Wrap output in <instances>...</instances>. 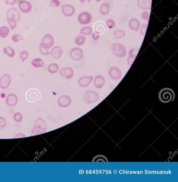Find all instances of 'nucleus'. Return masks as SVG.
Here are the masks:
<instances>
[{"mask_svg":"<svg viewBox=\"0 0 178 182\" xmlns=\"http://www.w3.org/2000/svg\"><path fill=\"white\" fill-rule=\"evenodd\" d=\"M158 97L162 102L167 103L173 101L175 97L174 91L170 88H164L160 91Z\"/></svg>","mask_w":178,"mask_h":182,"instance_id":"f257e3e1","label":"nucleus"},{"mask_svg":"<svg viewBox=\"0 0 178 182\" xmlns=\"http://www.w3.org/2000/svg\"><path fill=\"white\" fill-rule=\"evenodd\" d=\"M111 49L113 53L117 57H123L126 54L125 47L120 43H114L112 46Z\"/></svg>","mask_w":178,"mask_h":182,"instance_id":"f03ea898","label":"nucleus"},{"mask_svg":"<svg viewBox=\"0 0 178 182\" xmlns=\"http://www.w3.org/2000/svg\"><path fill=\"white\" fill-rule=\"evenodd\" d=\"M84 100L88 103H93L97 101L99 99V94L93 91H88L84 95Z\"/></svg>","mask_w":178,"mask_h":182,"instance_id":"7ed1b4c3","label":"nucleus"},{"mask_svg":"<svg viewBox=\"0 0 178 182\" xmlns=\"http://www.w3.org/2000/svg\"><path fill=\"white\" fill-rule=\"evenodd\" d=\"M79 23L83 25L89 24L92 20V16L89 13L85 12L81 13L78 17Z\"/></svg>","mask_w":178,"mask_h":182,"instance_id":"20e7f679","label":"nucleus"},{"mask_svg":"<svg viewBox=\"0 0 178 182\" xmlns=\"http://www.w3.org/2000/svg\"><path fill=\"white\" fill-rule=\"evenodd\" d=\"M70 55L73 60L75 61H79L83 57V51L79 48H75L71 50Z\"/></svg>","mask_w":178,"mask_h":182,"instance_id":"39448f33","label":"nucleus"},{"mask_svg":"<svg viewBox=\"0 0 178 182\" xmlns=\"http://www.w3.org/2000/svg\"><path fill=\"white\" fill-rule=\"evenodd\" d=\"M109 74L110 77L114 80L120 79L122 75L120 69L116 67H113L110 68Z\"/></svg>","mask_w":178,"mask_h":182,"instance_id":"423d86ee","label":"nucleus"},{"mask_svg":"<svg viewBox=\"0 0 178 182\" xmlns=\"http://www.w3.org/2000/svg\"><path fill=\"white\" fill-rule=\"evenodd\" d=\"M7 18L14 19L16 21H18L20 20L21 15L17 9L15 8H10L7 12Z\"/></svg>","mask_w":178,"mask_h":182,"instance_id":"0eeeda50","label":"nucleus"},{"mask_svg":"<svg viewBox=\"0 0 178 182\" xmlns=\"http://www.w3.org/2000/svg\"><path fill=\"white\" fill-rule=\"evenodd\" d=\"M11 83V78L9 75H4L0 79V87L2 89L7 88Z\"/></svg>","mask_w":178,"mask_h":182,"instance_id":"6e6552de","label":"nucleus"},{"mask_svg":"<svg viewBox=\"0 0 178 182\" xmlns=\"http://www.w3.org/2000/svg\"><path fill=\"white\" fill-rule=\"evenodd\" d=\"M63 13L66 16H71L75 14V9L74 6L70 4L61 6Z\"/></svg>","mask_w":178,"mask_h":182,"instance_id":"1a4fd4ad","label":"nucleus"},{"mask_svg":"<svg viewBox=\"0 0 178 182\" xmlns=\"http://www.w3.org/2000/svg\"><path fill=\"white\" fill-rule=\"evenodd\" d=\"M19 7L21 12L26 13L31 11L32 6L29 2L23 1L19 2Z\"/></svg>","mask_w":178,"mask_h":182,"instance_id":"9d476101","label":"nucleus"},{"mask_svg":"<svg viewBox=\"0 0 178 182\" xmlns=\"http://www.w3.org/2000/svg\"><path fill=\"white\" fill-rule=\"evenodd\" d=\"M18 99L17 95L14 94L9 95L6 97V103L9 107H12L16 106L18 102Z\"/></svg>","mask_w":178,"mask_h":182,"instance_id":"9b49d317","label":"nucleus"},{"mask_svg":"<svg viewBox=\"0 0 178 182\" xmlns=\"http://www.w3.org/2000/svg\"><path fill=\"white\" fill-rule=\"evenodd\" d=\"M93 79V77L91 76H86L80 78L79 81V85L82 87H87L90 85Z\"/></svg>","mask_w":178,"mask_h":182,"instance_id":"f8f14e48","label":"nucleus"},{"mask_svg":"<svg viewBox=\"0 0 178 182\" xmlns=\"http://www.w3.org/2000/svg\"><path fill=\"white\" fill-rule=\"evenodd\" d=\"M60 74L62 76L69 79L73 76L74 71L73 69L71 67H66L61 69Z\"/></svg>","mask_w":178,"mask_h":182,"instance_id":"ddd939ff","label":"nucleus"},{"mask_svg":"<svg viewBox=\"0 0 178 182\" xmlns=\"http://www.w3.org/2000/svg\"><path fill=\"white\" fill-rule=\"evenodd\" d=\"M71 99L70 97L67 95L61 96L58 100V104L61 107H66L70 104Z\"/></svg>","mask_w":178,"mask_h":182,"instance_id":"4468645a","label":"nucleus"},{"mask_svg":"<svg viewBox=\"0 0 178 182\" xmlns=\"http://www.w3.org/2000/svg\"><path fill=\"white\" fill-rule=\"evenodd\" d=\"M63 52V50L61 47L55 46L51 50V55L54 58L58 59L61 57Z\"/></svg>","mask_w":178,"mask_h":182,"instance_id":"2eb2a0df","label":"nucleus"},{"mask_svg":"<svg viewBox=\"0 0 178 182\" xmlns=\"http://www.w3.org/2000/svg\"><path fill=\"white\" fill-rule=\"evenodd\" d=\"M138 5L143 9L150 10L151 7V0H138Z\"/></svg>","mask_w":178,"mask_h":182,"instance_id":"dca6fc26","label":"nucleus"},{"mask_svg":"<svg viewBox=\"0 0 178 182\" xmlns=\"http://www.w3.org/2000/svg\"><path fill=\"white\" fill-rule=\"evenodd\" d=\"M129 25L130 29L138 31L140 27V23L138 19L133 18L129 21Z\"/></svg>","mask_w":178,"mask_h":182,"instance_id":"f3484780","label":"nucleus"},{"mask_svg":"<svg viewBox=\"0 0 178 182\" xmlns=\"http://www.w3.org/2000/svg\"><path fill=\"white\" fill-rule=\"evenodd\" d=\"M54 42V38L53 37L49 34H47L45 35L42 41V43L48 45L50 48L53 46Z\"/></svg>","mask_w":178,"mask_h":182,"instance_id":"a211bd4d","label":"nucleus"},{"mask_svg":"<svg viewBox=\"0 0 178 182\" xmlns=\"http://www.w3.org/2000/svg\"><path fill=\"white\" fill-rule=\"evenodd\" d=\"M105 84V79L102 75H98L94 80V84L98 88H101Z\"/></svg>","mask_w":178,"mask_h":182,"instance_id":"6ab92c4d","label":"nucleus"},{"mask_svg":"<svg viewBox=\"0 0 178 182\" xmlns=\"http://www.w3.org/2000/svg\"><path fill=\"white\" fill-rule=\"evenodd\" d=\"M95 32L99 34H104L107 30L105 25L103 23H98L95 27Z\"/></svg>","mask_w":178,"mask_h":182,"instance_id":"aec40b11","label":"nucleus"},{"mask_svg":"<svg viewBox=\"0 0 178 182\" xmlns=\"http://www.w3.org/2000/svg\"><path fill=\"white\" fill-rule=\"evenodd\" d=\"M40 94L38 92L35 90L30 91L27 94L28 99L30 101H34L39 99Z\"/></svg>","mask_w":178,"mask_h":182,"instance_id":"412c9836","label":"nucleus"},{"mask_svg":"<svg viewBox=\"0 0 178 182\" xmlns=\"http://www.w3.org/2000/svg\"><path fill=\"white\" fill-rule=\"evenodd\" d=\"M50 47L48 45L44 43H41L40 46V53L44 55H48L50 54L48 49Z\"/></svg>","mask_w":178,"mask_h":182,"instance_id":"4be33fe9","label":"nucleus"},{"mask_svg":"<svg viewBox=\"0 0 178 182\" xmlns=\"http://www.w3.org/2000/svg\"><path fill=\"white\" fill-rule=\"evenodd\" d=\"M4 53L10 57H14L16 55L14 49L10 46H7L4 48Z\"/></svg>","mask_w":178,"mask_h":182,"instance_id":"5701e85b","label":"nucleus"},{"mask_svg":"<svg viewBox=\"0 0 178 182\" xmlns=\"http://www.w3.org/2000/svg\"><path fill=\"white\" fill-rule=\"evenodd\" d=\"M110 5L107 3H104L101 6L100 8V12L105 16L107 15L110 12Z\"/></svg>","mask_w":178,"mask_h":182,"instance_id":"b1692460","label":"nucleus"},{"mask_svg":"<svg viewBox=\"0 0 178 182\" xmlns=\"http://www.w3.org/2000/svg\"><path fill=\"white\" fill-rule=\"evenodd\" d=\"M9 32L10 29L7 27L3 26L0 28V36L2 38H6L9 34Z\"/></svg>","mask_w":178,"mask_h":182,"instance_id":"393cba45","label":"nucleus"},{"mask_svg":"<svg viewBox=\"0 0 178 182\" xmlns=\"http://www.w3.org/2000/svg\"><path fill=\"white\" fill-rule=\"evenodd\" d=\"M32 64L35 67L39 68L43 66L44 65V63L42 59L37 58L32 60Z\"/></svg>","mask_w":178,"mask_h":182,"instance_id":"a878e982","label":"nucleus"},{"mask_svg":"<svg viewBox=\"0 0 178 182\" xmlns=\"http://www.w3.org/2000/svg\"><path fill=\"white\" fill-rule=\"evenodd\" d=\"M59 66L56 64H50L48 67V71L50 73L54 74L57 73L59 69Z\"/></svg>","mask_w":178,"mask_h":182,"instance_id":"bb28decb","label":"nucleus"},{"mask_svg":"<svg viewBox=\"0 0 178 182\" xmlns=\"http://www.w3.org/2000/svg\"><path fill=\"white\" fill-rule=\"evenodd\" d=\"M92 32V28L91 27H86L82 28L81 30L80 34L84 35H90Z\"/></svg>","mask_w":178,"mask_h":182,"instance_id":"cd10ccee","label":"nucleus"},{"mask_svg":"<svg viewBox=\"0 0 178 182\" xmlns=\"http://www.w3.org/2000/svg\"><path fill=\"white\" fill-rule=\"evenodd\" d=\"M86 41L85 37L84 36L79 35L77 37L75 40V44L79 46L83 45Z\"/></svg>","mask_w":178,"mask_h":182,"instance_id":"c85d7f7f","label":"nucleus"},{"mask_svg":"<svg viewBox=\"0 0 178 182\" xmlns=\"http://www.w3.org/2000/svg\"><path fill=\"white\" fill-rule=\"evenodd\" d=\"M92 162H107L108 160L105 156L103 155H98L95 156L92 160Z\"/></svg>","mask_w":178,"mask_h":182,"instance_id":"c756f323","label":"nucleus"},{"mask_svg":"<svg viewBox=\"0 0 178 182\" xmlns=\"http://www.w3.org/2000/svg\"><path fill=\"white\" fill-rule=\"evenodd\" d=\"M7 20L11 30H13L16 27L17 23L15 19L12 18H7Z\"/></svg>","mask_w":178,"mask_h":182,"instance_id":"7c9ffc66","label":"nucleus"},{"mask_svg":"<svg viewBox=\"0 0 178 182\" xmlns=\"http://www.w3.org/2000/svg\"><path fill=\"white\" fill-rule=\"evenodd\" d=\"M116 38L117 39H119L122 38L125 35V32L123 30H118L115 31L114 33Z\"/></svg>","mask_w":178,"mask_h":182,"instance_id":"2f4dec72","label":"nucleus"},{"mask_svg":"<svg viewBox=\"0 0 178 182\" xmlns=\"http://www.w3.org/2000/svg\"><path fill=\"white\" fill-rule=\"evenodd\" d=\"M19 56L21 59L23 60V62H24L25 60L27 59L29 57V53L28 52L26 51H22L19 54Z\"/></svg>","mask_w":178,"mask_h":182,"instance_id":"473e14b6","label":"nucleus"},{"mask_svg":"<svg viewBox=\"0 0 178 182\" xmlns=\"http://www.w3.org/2000/svg\"><path fill=\"white\" fill-rule=\"evenodd\" d=\"M14 120L17 122H21L23 119V116L19 112H16L14 115Z\"/></svg>","mask_w":178,"mask_h":182,"instance_id":"72a5a7b5","label":"nucleus"},{"mask_svg":"<svg viewBox=\"0 0 178 182\" xmlns=\"http://www.w3.org/2000/svg\"><path fill=\"white\" fill-rule=\"evenodd\" d=\"M12 40L14 42H17L19 41H22L23 40V38L22 36L19 34H15L12 36Z\"/></svg>","mask_w":178,"mask_h":182,"instance_id":"f704fd0d","label":"nucleus"},{"mask_svg":"<svg viewBox=\"0 0 178 182\" xmlns=\"http://www.w3.org/2000/svg\"><path fill=\"white\" fill-rule=\"evenodd\" d=\"M106 24H107L108 27L110 29L113 28L116 25L115 21L112 19H109V20H108L106 22Z\"/></svg>","mask_w":178,"mask_h":182,"instance_id":"c9c22d12","label":"nucleus"},{"mask_svg":"<svg viewBox=\"0 0 178 182\" xmlns=\"http://www.w3.org/2000/svg\"><path fill=\"white\" fill-rule=\"evenodd\" d=\"M148 25L147 24H145L142 26L140 29V33L141 35H145L146 34L147 28Z\"/></svg>","mask_w":178,"mask_h":182,"instance_id":"e433bc0d","label":"nucleus"},{"mask_svg":"<svg viewBox=\"0 0 178 182\" xmlns=\"http://www.w3.org/2000/svg\"><path fill=\"white\" fill-rule=\"evenodd\" d=\"M6 125V121L5 119L3 117H0V129H4Z\"/></svg>","mask_w":178,"mask_h":182,"instance_id":"4c0bfd02","label":"nucleus"},{"mask_svg":"<svg viewBox=\"0 0 178 182\" xmlns=\"http://www.w3.org/2000/svg\"><path fill=\"white\" fill-rule=\"evenodd\" d=\"M50 5L53 7H58L60 5V3L58 0H52L50 2Z\"/></svg>","mask_w":178,"mask_h":182,"instance_id":"58836bf2","label":"nucleus"},{"mask_svg":"<svg viewBox=\"0 0 178 182\" xmlns=\"http://www.w3.org/2000/svg\"><path fill=\"white\" fill-rule=\"evenodd\" d=\"M149 17V14L148 12H145L142 14V18L145 20H148Z\"/></svg>","mask_w":178,"mask_h":182,"instance_id":"ea45409f","label":"nucleus"},{"mask_svg":"<svg viewBox=\"0 0 178 182\" xmlns=\"http://www.w3.org/2000/svg\"><path fill=\"white\" fill-rule=\"evenodd\" d=\"M16 0H5L6 5L10 4L12 5H14L16 3Z\"/></svg>","mask_w":178,"mask_h":182,"instance_id":"a19ab883","label":"nucleus"},{"mask_svg":"<svg viewBox=\"0 0 178 182\" xmlns=\"http://www.w3.org/2000/svg\"><path fill=\"white\" fill-rule=\"evenodd\" d=\"M99 36V35L95 32L94 33H93L92 34V38L95 41L98 40Z\"/></svg>","mask_w":178,"mask_h":182,"instance_id":"79ce46f5","label":"nucleus"},{"mask_svg":"<svg viewBox=\"0 0 178 182\" xmlns=\"http://www.w3.org/2000/svg\"><path fill=\"white\" fill-rule=\"evenodd\" d=\"M86 1L88 2L89 3H90L92 0H80V2H81V3H84V2Z\"/></svg>","mask_w":178,"mask_h":182,"instance_id":"37998d69","label":"nucleus"},{"mask_svg":"<svg viewBox=\"0 0 178 182\" xmlns=\"http://www.w3.org/2000/svg\"><path fill=\"white\" fill-rule=\"evenodd\" d=\"M95 1H96L97 2H100L101 0H95Z\"/></svg>","mask_w":178,"mask_h":182,"instance_id":"c03bdc74","label":"nucleus"}]
</instances>
